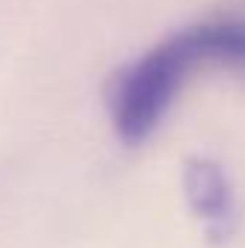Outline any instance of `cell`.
Wrapping results in <instances>:
<instances>
[{
    "label": "cell",
    "mask_w": 245,
    "mask_h": 248,
    "mask_svg": "<svg viewBox=\"0 0 245 248\" xmlns=\"http://www.w3.org/2000/svg\"><path fill=\"white\" fill-rule=\"evenodd\" d=\"M208 63L245 69L243 20H205L184 26L136 61L124 63L107 84V110L116 136L130 147L147 141L187 75Z\"/></svg>",
    "instance_id": "cell-1"
},
{
    "label": "cell",
    "mask_w": 245,
    "mask_h": 248,
    "mask_svg": "<svg viewBox=\"0 0 245 248\" xmlns=\"http://www.w3.org/2000/svg\"><path fill=\"white\" fill-rule=\"evenodd\" d=\"M182 185L205 237L214 246H225L237 231V202L222 165L208 156H190L184 162Z\"/></svg>",
    "instance_id": "cell-2"
}]
</instances>
